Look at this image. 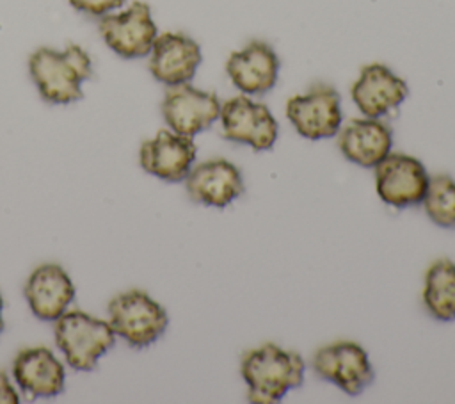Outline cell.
<instances>
[{
    "mask_svg": "<svg viewBox=\"0 0 455 404\" xmlns=\"http://www.w3.org/2000/svg\"><path fill=\"white\" fill-rule=\"evenodd\" d=\"M306 363L295 351L263 343L243 352L240 374L247 384V400L254 404L279 402L290 390L304 383Z\"/></svg>",
    "mask_w": 455,
    "mask_h": 404,
    "instance_id": "1",
    "label": "cell"
},
{
    "mask_svg": "<svg viewBox=\"0 0 455 404\" xmlns=\"http://www.w3.org/2000/svg\"><path fill=\"white\" fill-rule=\"evenodd\" d=\"M28 71L44 101L66 105L82 100V84L92 77V62L75 43L62 52L43 46L30 55Z\"/></svg>",
    "mask_w": 455,
    "mask_h": 404,
    "instance_id": "2",
    "label": "cell"
},
{
    "mask_svg": "<svg viewBox=\"0 0 455 404\" xmlns=\"http://www.w3.org/2000/svg\"><path fill=\"white\" fill-rule=\"evenodd\" d=\"M55 342L69 367L92 370L98 360L114 345L116 333L107 320L71 310L55 320Z\"/></svg>",
    "mask_w": 455,
    "mask_h": 404,
    "instance_id": "3",
    "label": "cell"
},
{
    "mask_svg": "<svg viewBox=\"0 0 455 404\" xmlns=\"http://www.w3.org/2000/svg\"><path fill=\"white\" fill-rule=\"evenodd\" d=\"M108 324L133 349L156 342L167 329L169 315L142 290H128L108 303Z\"/></svg>",
    "mask_w": 455,
    "mask_h": 404,
    "instance_id": "4",
    "label": "cell"
},
{
    "mask_svg": "<svg viewBox=\"0 0 455 404\" xmlns=\"http://www.w3.org/2000/svg\"><path fill=\"white\" fill-rule=\"evenodd\" d=\"M286 117L304 139H331L338 135L343 121L339 93L329 84H313L286 101Z\"/></svg>",
    "mask_w": 455,
    "mask_h": 404,
    "instance_id": "5",
    "label": "cell"
},
{
    "mask_svg": "<svg viewBox=\"0 0 455 404\" xmlns=\"http://www.w3.org/2000/svg\"><path fill=\"white\" fill-rule=\"evenodd\" d=\"M311 367L320 379L336 384L350 397L361 395L375 381V370L368 352L363 345L350 340L320 347L313 354Z\"/></svg>",
    "mask_w": 455,
    "mask_h": 404,
    "instance_id": "6",
    "label": "cell"
},
{
    "mask_svg": "<svg viewBox=\"0 0 455 404\" xmlns=\"http://www.w3.org/2000/svg\"><path fill=\"white\" fill-rule=\"evenodd\" d=\"M220 128L224 139L251 146L254 151L270 149L279 126L267 105L251 100L247 94L233 96L220 105Z\"/></svg>",
    "mask_w": 455,
    "mask_h": 404,
    "instance_id": "7",
    "label": "cell"
},
{
    "mask_svg": "<svg viewBox=\"0 0 455 404\" xmlns=\"http://www.w3.org/2000/svg\"><path fill=\"white\" fill-rule=\"evenodd\" d=\"M373 169L377 196L386 205L407 208L423 201L430 176L416 157L391 151Z\"/></svg>",
    "mask_w": 455,
    "mask_h": 404,
    "instance_id": "8",
    "label": "cell"
},
{
    "mask_svg": "<svg viewBox=\"0 0 455 404\" xmlns=\"http://www.w3.org/2000/svg\"><path fill=\"white\" fill-rule=\"evenodd\" d=\"M100 34L107 46L124 59L149 55L158 36L151 9L144 2H132L121 12H108L100 20Z\"/></svg>",
    "mask_w": 455,
    "mask_h": 404,
    "instance_id": "9",
    "label": "cell"
},
{
    "mask_svg": "<svg viewBox=\"0 0 455 404\" xmlns=\"http://www.w3.org/2000/svg\"><path fill=\"white\" fill-rule=\"evenodd\" d=\"M220 105L215 93L201 91L187 82L165 91L162 116L172 132L194 137L219 119Z\"/></svg>",
    "mask_w": 455,
    "mask_h": 404,
    "instance_id": "10",
    "label": "cell"
},
{
    "mask_svg": "<svg viewBox=\"0 0 455 404\" xmlns=\"http://www.w3.org/2000/svg\"><path fill=\"white\" fill-rule=\"evenodd\" d=\"M407 94V82L380 62L363 66L350 87L352 101L366 117L389 114L405 101Z\"/></svg>",
    "mask_w": 455,
    "mask_h": 404,
    "instance_id": "11",
    "label": "cell"
},
{
    "mask_svg": "<svg viewBox=\"0 0 455 404\" xmlns=\"http://www.w3.org/2000/svg\"><path fill=\"white\" fill-rule=\"evenodd\" d=\"M226 73L242 94L259 96L275 85L279 57L268 43L254 39L228 57Z\"/></svg>",
    "mask_w": 455,
    "mask_h": 404,
    "instance_id": "12",
    "label": "cell"
},
{
    "mask_svg": "<svg viewBox=\"0 0 455 404\" xmlns=\"http://www.w3.org/2000/svg\"><path fill=\"white\" fill-rule=\"evenodd\" d=\"M197 148L192 137L172 130H160L153 139L142 142L139 151L140 166L146 173L164 182H183L196 162Z\"/></svg>",
    "mask_w": 455,
    "mask_h": 404,
    "instance_id": "13",
    "label": "cell"
},
{
    "mask_svg": "<svg viewBox=\"0 0 455 404\" xmlns=\"http://www.w3.org/2000/svg\"><path fill=\"white\" fill-rule=\"evenodd\" d=\"M185 187L192 201L213 208H226L245 190L240 169L226 158H210L192 166Z\"/></svg>",
    "mask_w": 455,
    "mask_h": 404,
    "instance_id": "14",
    "label": "cell"
},
{
    "mask_svg": "<svg viewBox=\"0 0 455 404\" xmlns=\"http://www.w3.org/2000/svg\"><path fill=\"white\" fill-rule=\"evenodd\" d=\"M203 61L201 46L187 34H158L149 52L151 75L167 87L187 84L194 78Z\"/></svg>",
    "mask_w": 455,
    "mask_h": 404,
    "instance_id": "15",
    "label": "cell"
},
{
    "mask_svg": "<svg viewBox=\"0 0 455 404\" xmlns=\"http://www.w3.org/2000/svg\"><path fill=\"white\" fill-rule=\"evenodd\" d=\"M338 148L348 162L371 169L391 153L393 132L380 117L350 119L338 132Z\"/></svg>",
    "mask_w": 455,
    "mask_h": 404,
    "instance_id": "16",
    "label": "cell"
},
{
    "mask_svg": "<svg viewBox=\"0 0 455 404\" xmlns=\"http://www.w3.org/2000/svg\"><path fill=\"white\" fill-rule=\"evenodd\" d=\"M25 297L37 319L57 320L75 299V285L60 265L44 263L28 276Z\"/></svg>",
    "mask_w": 455,
    "mask_h": 404,
    "instance_id": "17",
    "label": "cell"
},
{
    "mask_svg": "<svg viewBox=\"0 0 455 404\" xmlns=\"http://www.w3.org/2000/svg\"><path fill=\"white\" fill-rule=\"evenodd\" d=\"M12 374L30 399H50L64 390V367L48 347L20 351L12 363Z\"/></svg>",
    "mask_w": 455,
    "mask_h": 404,
    "instance_id": "18",
    "label": "cell"
},
{
    "mask_svg": "<svg viewBox=\"0 0 455 404\" xmlns=\"http://www.w3.org/2000/svg\"><path fill=\"white\" fill-rule=\"evenodd\" d=\"M421 301L432 319L455 320V262L439 258L427 269Z\"/></svg>",
    "mask_w": 455,
    "mask_h": 404,
    "instance_id": "19",
    "label": "cell"
},
{
    "mask_svg": "<svg viewBox=\"0 0 455 404\" xmlns=\"http://www.w3.org/2000/svg\"><path fill=\"white\" fill-rule=\"evenodd\" d=\"M428 219L439 228L455 230V180L448 174H434L423 198Z\"/></svg>",
    "mask_w": 455,
    "mask_h": 404,
    "instance_id": "20",
    "label": "cell"
},
{
    "mask_svg": "<svg viewBox=\"0 0 455 404\" xmlns=\"http://www.w3.org/2000/svg\"><path fill=\"white\" fill-rule=\"evenodd\" d=\"M69 4L78 12L101 18L116 9H119L124 4V0H69Z\"/></svg>",
    "mask_w": 455,
    "mask_h": 404,
    "instance_id": "21",
    "label": "cell"
},
{
    "mask_svg": "<svg viewBox=\"0 0 455 404\" xmlns=\"http://www.w3.org/2000/svg\"><path fill=\"white\" fill-rule=\"evenodd\" d=\"M20 397L14 386L11 384L5 372L0 370V404H18Z\"/></svg>",
    "mask_w": 455,
    "mask_h": 404,
    "instance_id": "22",
    "label": "cell"
},
{
    "mask_svg": "<svg viewBox=\"0 0 455 404\" xmlns=\"http://www.w3.org/2000/svg\"><path fill=\"white\" fill-rule=\"evenodd\" d=\"M2 310H4V299L0 295V333L4 331V319H2Z\"/></svg>",
    "mask_w": 455,
    "mask_h": 404,
    "instance_id": "23",
    "label": "cell"
}]
</instances>
